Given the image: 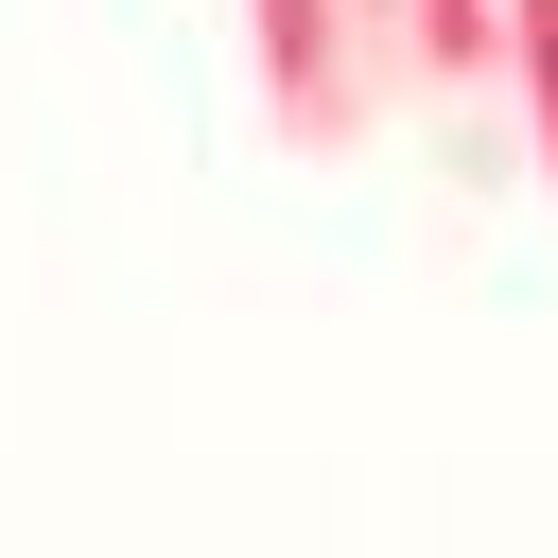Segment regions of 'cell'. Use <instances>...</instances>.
Masks as SVG:
<instances>
[{
	"mask_svg": "<svg viewBox=\"0 0 558 558\" xmlns=\"http://www.w3.org/2000/svg\"><path fill=\"white\" fill-rule=\"evenodd\" d=\"M244 35H262V122H279L296 157H349V140L418 87L401 0H244Z\"/></svg>",
	"mask_w": 558,
	"mask_h": 558,
	"instance_id": "cell-1",
	"label": "cell"
},
{
	"mask_svg": "<svg viewBox=\"0 0 558 558\" xmlns=\"http://www.w3.org/2000/svg\"><path fill=\"white\" fill-rule=\"evenodd\" d=\"M401 52L436 105H471V87H506V0H401Z\"/></svg>",
	"mask_w": 558,
	"mask_h": 558,
	"instance_id": "cell-2",
	"label": "cell"
},
{
	"mask_svg": "<svg viewBox=\"0 0 558 558\" xmlns=\"http://www.w3.org/2000/svg\"><path fill=\"white\" fill-rule=\"evenodd\" d=\"M506 87H523V140H541V192H558V0H506Z\"/></svg>",
	"mask_w": 558,
	"mask_h": 558,
	"instance_id": "cell-3",
	"label": "cell"
}]
</instances>
